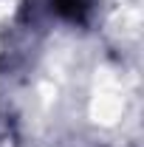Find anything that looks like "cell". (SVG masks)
<instances>
[{
    "mask_svg": "<svg viewBox=\"0 0 144 147\" xmlns=\"http://www.w3.org/2000/svg\"><path fill=\"white\" fill-rule=\"evenodd\" d=\"M57 3V11L62 14V17H68V20H82L85 17V0H54Z\"/></svg>",
    "mask_w": 144,
    "mask_h": 147,
    "instance_id": "1",
    "label": "cell"
}]
</instances>
